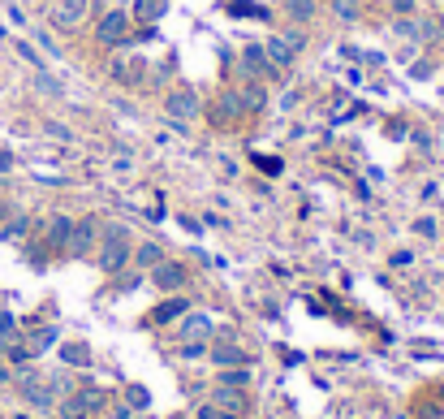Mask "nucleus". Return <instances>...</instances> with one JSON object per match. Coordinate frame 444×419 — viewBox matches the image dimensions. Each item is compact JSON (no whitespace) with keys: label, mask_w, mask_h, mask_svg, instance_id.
I'll return each mask as SVG.
<instances>
[{"label":"nucleus","mask_w":444,"mask_h":419,"mask_svg":"<svg viewBox=\"0 0 444 419\" xmlns=\"http://www.w3.org/2000/svg\"><path fill=\"white\" fill-rule=\"evenodd\" d=\"M129 255H134V243H129V229L125 225H104L100 229V255H95V264H100L104 272H125Z\"/></svg>","instance_id":"nucleus-1"},{"label":"nucleus","mask_w":444,"mask_h":419,"mask_svg":"<svg viewBox=\"0 0 444 419\" xmlns=\"http://www.w3.org/2000/svg\"><path fill=\"white\" fill-rule=\"evenodd\" d=\"M199 112H203V100H199V91L194 87H173V91H164V117L169 121H199Z\"/></svg>","instance_id":"nucleus-2"},{"label":"nucleus","mask_w":444,"mask_h":419,"mask_svg":"<svg viewBox=\"0 0 444 419\" xmlns=\"http://www.w3.org/2000/svg\"><path fill=\"white\" fill-rule=\"evenodd\" d=\"M129 13L125 9H108V13H100V22H95V43L100 48H121V43H129Z\"/></svg>","instance_id":"nucleus-3"},{"label":"nucleus","mask_w":444,"mask_h":419,"mask_svg":"<svg viewBox=\"0 0 444 419\" xmlns=\"http://www.w3.org/2000/svg\"><path fill=\"white\" fill-rule=\"evenodd\" d=\"M186 281H190V272H186V264H177V260H169V255H164V260L151 268V285H160L164 294H182L186 289Z\"/></svg>","instance_id":"nucleus-4"},{"label":"nucleus","mask_w":444,"mask_h":419,"mask_svg":"<svg viewBox=\"0 0 444 419\" xmlns=\"http://www.w3.org/2000/svg\"><path fill=\"white\" fill-rule=\"evenodd\" d=\"M100 243V221L95 216H82V221H74V234H70V251L74 260H82V255H91V247Z\"/></svg>","instance_id":"nucleus-5"},{"label":"nucleus","mask_w":444,"mask_h":419,"mask_svg":"<svg viewBox=\"0 0 444 419\" xmlns=\"http://www.w3.org/2000/svg\"><path fill=\"white\" fill-rule=\"evenodd\" d=\"M18 385H22V394H26V402H30V407H39V411H52V407H56V394H52V385H47V380H39L35 372H30V367H26V372H18Z\"/></svg>","instance_id":"nucleus-6"},{"label":"nucleus","mask_w":444,"mask_h":419,"mask_svg":"<svg viewBox=\"0 0 444 419\" xmlns=\"http://www.w3.org/2000/svg\"><path fill=\"white\" fill-rule=\"evenodd\" d=\"M237 61H242V74H246V78H263V74L276 78V74H281V70L268 61V48H263V43H246Z\"/></svg>","instance_id":"nucleus-7"},{"label":"nucleus","mask_w":444,"mask_h":419,"mask_svg":"<svg viewBox=\"0 0 444 419\" xmlns=\"http://www.w3.org/2000/svg\"><path fill=\"white\" fill-rule=\"evenodd\" d=\"M112 83L117 87H142V65L138 61H129V57H112Z\"/></svg>","instance_id":"nucleus-8"},{"label":"nucleus","mask_w":444,"mask_h":419,"mask_svg":"<svg viewBox=\"0 0 444 419\" xmlns=\"http://www.w3.org/2000/svg\"><path fill=\"white\" fill-rule=\"evenodd\" d=\"M82 18H87V0H61L52 9V26H61V30H74Z\"/></svg>","instance_id":"nucleus-9"},{"label":"nucleus","mask_w":444,"mask_h":419,"mask_svg":"<svg viewBox=\"0 0 444 419\" xmlns=\"http://www.w3.org/2000/svg\"><path fill=\"white\" fill-rule=\"evenodd\" d=\"M207 354L216 367H246V350L237 342H216V346H207Z\"/></svg>","instance_id":"nucleus-10"},{"label":"nucleus","mask_w":444,"mask_h":419,"mask_svg":"<svg viewBox=\"0 0 444 419\" xmlns=\"http://www.w3.org/2000/svg\"><path fill=\"white\" fill-rule=\"evenodd\" d=\"M186 311H190V298H186V294H169V298H164L160 307L151 311V320H156V325H173V320L186 316Z\"/></svg>","instance_id":"nucleus-11"},{"label":"nucleus","mask_w":444,"mask_h":419,"mask_svg":"<svg viewBox=\"0 0 444 419\" xmlns=\"http://www.w3.org/2000/svg\"><path fill=\"white\" fill-rule=\"evenodd\" d=\"M211 407L224 411V415H246V398H242V389H229V385H220V389L211 394Z\"/></svg>","instance_id":"nucleus-12"},{"label":"nucleus","mask_w":444,"mask_h":419,"mask_svg":"<svg viewBox=\"0 0 444 419\" xmlns=\"http://www.w3.org/2000/svg\"><path fill=\"white\" fill-rule=\"evenodd\" d=\"M263 48H268V61H272V65H276V70H289V65H293V61H298V52H293V48H289V43L281 39V35H272V39H268V43H263Z\"/></svg>","instance_id":"nucleus-13"},{"label":"nucleus","mask_w":444,"mask_h":419,"mask_svg":"<svg viewBox=\"0 0 444 419\" xmlns=\"http://www.w3.org/2000/svg\"><path fill=\"white\" fill-rule=\"evenodd\" d=\"M164 13H169V0H134V13H129V18H138L142 26H147V22L156 26Z\"/></svg>","instance_id":"nucleus-14"},{"label":"nucleus","mask_w":444,"mask_h":419,"mask_svg":"<svg viewBox=\"0 0 444 419\" xmlns=\"http://www.w3.org/2000/svg\"><path fill=\"white\" fill-rule=\"evenodd\" d=\"M70 234H74V216H52V225H47V247L52 251L70 247Z\"/></svg>","instance_id":"nucleus-15"},{"label":"nucleus","mask_w":444,"mask_h":419,"mask_svg":"<svg viewBox=\"0 0 444 419\" xmlns=\"http://www.w3.org/2000/svg\"><path fill=\"white\" fill-rule=\"evenodd\" d=\"M129 260H134V264H138L142 272H151V268H156V264L164 260V243H138Z\"/></svg>","instance_id":"nucleus-16"},{"label":"nucleus","mask_w":444,"mask_h":419,"mask_svg":"<svg viewBox=\"0 0 444 419\" xmlns=\"http://www.w3.org/2000/svg\"><path fill=\"white\" fill-rule=\"evenodd\" d=\"M182 333H186V342H194V337H211V316H203V311H190L186 316V325H182Z\"/></svg>","instance_id":"nucleus-17"},{"label":"nucleus","mask_w":444,"mask_h":419,"mask_svg":"<svg viewBox=\"0 0 444 419\" xmlns=\"http://www.w3.org/2000/svg\"><path fill=\"white\" fill-rule=\"evenodd\" d=\"M332 18L354 26V22H363V5H358V0H332Z\"/></svg>","instance_id":"nucleus-18"},{"label":"nucleus","mask_w":444,"mask_h":419,"mask_svg":"<svg viewBox=\"0 0 444 419\" xmlns=\"http://www.w3.org/2000/svg\"><path fill=\"white\" fill-rule=\"evenodd\" d=\"M26 229H30V216L18 212V216H9L5 225H0V238H5V243H18V238H26Z\"/></svg>","instance_id":"nucleus-19"},{"label":"nucleus","mask_w":444,"mask_h":419,"mask_svg":"<svg viewBox=\"0 0 444 419\" xmlns=\"http://www.w3.org/2000/svg\"><path fill=\"white\" fill-rule=\"evenodd\" d=\"M61 359L70 363V367H91V350L82 346V342H65L61 346Z\"/></svg>","instance_id":"nucleus-20"},{"label":"nucleus","mask_w":444,"mask_h":419,"mask_svg":"<svg viewBox=\"0 0 444 419\" xmlns=\"http://www.w3.org/2000/svg\"><path fill=\"white\" fill-rule=\"evenodd\" d=\"M315 5H319V0H285V13L293 22H310V18H315Z\"/></svg>","instance_id":"nucleus-21"},{"label":"nucleus","mask_w":444,"mask_h":419,"mask_svg":"<svg viewBox=\"0 0 444 419\" xmlns=\"http://www.w3.org/2000/svg\"><path fill=\"white\" fill-rule=\"evenodd\" d=\"M220 385H229V389H246V385H251V367H220Z\"/></svg>","instance_id":"nucleus-22"},{"label":"nucleus","mask_w":444,"mask_h":419,"mask_svg":"<svg viewBox=\"0 0 444 419\" xmlns=\"http://www.w3.org/2000/svg\"><path fill=\"white\" fill-rule=\"evenodd\" d=\"M224 9L233 13V18H268V9H259L255 0H229Z\"/></svg>","instance_id":"nucleus-23"},{"label":"nucleus","mask_w":444,"mask_h":419,"mask_svg":"<svg viewBox=\"0 0 444 419\" xmlns=\"http://www.w3.org/2000/svg\"><path fill=\"white\" fill-rule=\"evenodd\" d=\"M56 342H61V333H56L52 325H47V329H39L35 337H30V354H43V350H52Z\"/></svg>","instance_id":"nucleus-24"},{"label":"nucleus","mask_w":444,"mask_h":419,"mask_svg":"<svg viewBox=\"0 0 444 419\" xmlns=\"http://www.w3.org/2000/svg\"><path fill=\"white\" fill-rule=\"evenodd\" d=\"M419 30H423V22H414V18L405 13V18L392 22V39H419Z\"/></svg>","instance_id":"nucleus-25"},{"label":"nucleus","mask_w":444,"mask_h":419,"mask_svg":"<svg viewBox=\"0 0 444 419\" xmlns=\"http://www.w3.org/2000/svg\"><path fill=\"white\" fill-rule=\"evenodd\" d=\"M237 95H242V108H251V112H259L263 104H268V91H263V87H246Z\"/></svg>","instance_id":"nucleus-26"},{"label":"nucleus","mask_w":444,"mask_h":419,"mask_svg":"<svg viewBox=\"0 0 444 419\" xmlns=\"http://www.w3.org/2000/svg\"><path fill=\"white\" fill-rule=\"evenodd\" d=\"M125 402H129L134 411H147V407H151V394H147L142 385H129V389H125Z\"/></svg>","instance_id":"nucleus-27"},{"label":"nucleus","mask_w":444,"mask_h":419,"mask_svg":"<svg viewBox=\"0 0 444 419\" xmlns=\"http://www.w3.org/2000/svg\"><path fill=\"white\" fill-rule=\"evenodd\" d=\"M78 402H82V407H87V415L104 411V394H100V389H78Z\"/></svg>","instance_id":"nucleus-28"},{"label":"nucleus","mask_w":444,"mask_h":419,"mask_svg":"<svg viewBox=\"0 0 444 419\" xmlns=\"http://www.w3.org/2000/svg\"><path fill=\"white\" fill-rule=\"evenodd\" d=\"M177 354H182V359H207V342H203V337H194V342H186Z\"/></svg>","instance_id":"nucleus-29"},{"label":"nucleus","mask_w":444,"mask_h":419,"mask_svg":"<svg viewBox=\"0 0 444 419\" xmlns=\"http://www.w3.org/2000/svg\"><path fill=\"white\" fill-rule=\"evenodd\" d=\"M13 333H18V320L9 311H0V342H13Z\"/></svg>","instance_id":"nucleus-30"},{"label":"nucleus","mask_w":444,"mask_h":419,"mask_svg":"<svg viewBox=\"0 0 444 419\" xmlns=\"http://www.w3.org/2000/svg\"><path fill=\"white\" fill-rule=\"evenodd\" d=\"M289 48H293V52H302V48H306V30H298V26H293V30H285V35H281Z\"/></svg>","instance_id":"nucleus-31"},{"label":"nucleus","mask_w":444,"mask_h":419,"mask_svg":"<svg viewBox=\"0 0 444 419\" xmlns=\"http://www.w3.org/2000/svg\"><path fill=\"white\" fill-rule=\"evenodd\" d=\"M43 130L52 134V139H61V143H70V139H74V130H70V125H61V121H47Z\"/></svg>","instance_id":"nucleus-32"},{"label":"nucleus","mask_w":444,"mask_h":419,"mask_svg":"<svg viewBox=\"0 0 444 419\" xmlns=\"http://www.w3.org/2000/svg\"><path fill=\"white\" fill-rule=\"evenodd\" d=\"M35 87H39V91H47V95H61V83H52V78H47L43 70L35 74Z\"/></svg>","instance_id":"nucleus-33"},{"label":"nucleus","mask_w":444,"mask_h":419,"mask_svg":"<svg viewBox=\"0 0 444 419\" xmlns=\"http://www.w3.org/2000/svg\"><path fill=\"white\" fill-rule=\"evenodd\" d=\"M35 39H39V48H43L47 57H61V52H56V39L47 35V30H35Z\"/></svg>","instance_id":"nucleus-34"},{"label":"nucleus","mask_w":444,"mask_h":419,"mask_svg":"<svg viewBox=\"0 0 444 419\" xmlns=\"http://www.w3.org/2000/svg\"><path fill=\"white\" fill-rule=\"evenodd\" d=\"M414 234H423V238H436V221H432V216H419V221H414Z\"/></svg>","instance_id":"nucleus-35"},{"label":"nucleus","mask_w":444,"mask_h":419,"mask_svg":"<svg viewBox=\"0 0 444 419\" xmlns=\"http://www.w3.org/2000/svg\"><path fill=\"white\" fill-rule=\"evenodd\" d=\"M18 52H22V57H26V61H30V65H35V70H43V61L35 57V48H30L26 39H18Z\"/></svg>","instance_id":"nucleus-36"},{"label":"nucleus","mask_w":444,"mask_h":419,"mask_svg":"<svg viewBox=\"0 0 444 419\" xmlns=\"http://www.w3.org/2000/svg\"><path fill=\"white\" fill-rule=\"evenodd\" d=\"M419 9V0H392V13H397V18H405V13H414Z\"/></svg>","instance_id":"nucleus-37"},{"label":"nucleus","mask_w":444,"mask_h":419,"mask_svg":"<svg viewBox=\"0 0 444 419\" xmlns=\"http://www.w3.org/2000/svg\"><path fill=\"white\" fill-rule=\"evenodd\" d=\"M5 354H9V359H13V363H26V359H30V346H9Z\"/></svg>","instance_id":"nucleus-38"},{"label":"nucleus","mask_w":444,"mask_h":419,"mask_svg":"<svg viewBox=\"0 0 444 419\" xmlns=\"http://www.w3.org/2000/svg\"><path fill=\"white\" fill-rule=\"evenodd\" d=\"M410 264H414V255H410V251H392V268H410Z\"/></svg>","instance_id":"nucleus-39"},{"label":"nucleus","mask_w":444,"mask_h":419,"mask_svg":"<svg viewBox=\"0 0 444 419\" xmlns=\"http://www.w3.org/2000/svg\"><path fill=\"white\" fill-rule=\"evenodd\" d=\"M410 78H432V65H427V61H419V65H410Z\"/></svg>","instance_id":"nucleus-40"},{"label":"nucleus","mask_w":444,"mask_h":419,"mask_svg":"<svg viewBox=\"0 0 444 419\" xmlns=\"http://www.w3.org/2000/svg\"><path fill=\"white\" fill-rule=\"evenodd\" d=\"M194 419H220V411L207 402V407H199V411H194Z\"/></svg>","instance_id":"nucleus-41"},{"label":"nucleus","mask_w":444,"mask_h":419,"mask_svg":"<svg viewBox=\"0 0 444 419\" xmlns=\"http://www.w3.org/2000/svg\"><path fill=\"white\" fill-rule=\"evenodd\" d=\"M13 169V156H5V152H0V173H9Z\"/></svg>","instance_id":"nucleus-42"},{"label":"nucleus","mask_w":444,"mask_h":419,"mask_svg":"<svg viewBox=\"0 0 444 419\" xmlns=\"http://www.w3.org/2000/svg\"><path fill=\"white\" fill-rule=\"evenodd\" d=\"M0 380H9V367L5 363H0Z\"/></svg>","instance_id":"nucleus-43"},{"label":"nucleus","mask_w":444,"mask_h":419,"mask_svg":"<svg viewBox=\"0 0 444 419\" xmlns=\"http://www.w3.org/2000/svg\"><path fill=\"white\" fill-rule=\"evenodd\" d=\"M5 212H9V207H5V203H0V225H5Z\"/></svg>","instance_id":"nucleus-44"},{"label":"nucleus","mask_w":444,"mask_h":419,"mask_svg":"<svg viewBox=\"0 0 444 419\" xmlns=\"http://www.w3.org/2000/svg\"><path fill=\"white\" fill-rule=\"evenodd\" d=\"M112 5H129V0H112Z\"/></svg>","instance_id":"nucleus-45"},{"label":"nucleus","mask_w":444,"mask_h":419,"mask_svg":"<svg viewBox=\"0 0 444 419\" xmlns=\"http://www.w3.org/2000/svg\"><path fill=\"white\" fill-rule=\"evenodd\" d=\"M173 419H190V415H173Z\"/></svg>","instance_id":"nucleus-46"},{"label":"nucleus","mask_w":444,"mask_h":419,"mask_svg":"<svg viewBox=\"0 0 444 419\" xmlns=\"http://www.w3.org/2000/svg\"><path fill=\"white\" fill-rule=\"evenodd\" d=\"M142 419H147V415H142Z\"/></svg>","instance_id":"nucleus-47"}]
</instances>
